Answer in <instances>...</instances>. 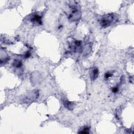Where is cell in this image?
I'll return each instance as SVG.
<instances>
[{"mask_svg":"<svg viewBox=\"0 0 134 134\" xmlns=\"http://www.w3.org/2000/svg\"><path fill=\"white\" fill-rule=\"evenodd\" d=\"M117 20L118 16L115 14L111 13L103 16L101 18L99 23L102 27L106 28L116 23Z\"/></svg>","mask_w":134,"mask_h":134,"instance_id":"obj_1","label":"cell"},{"mask_svg":"<svg viewBox=\"0 0 134 134\" xmlns=\"http://www.w3.org/2000/svg\"><path fill=\"white\" fill-rule=\"evenodd\" d=\"M71 11L69 14L68 18L71 21H75L79 20L81 16V13L80 10L77 8L76 5H72L70 6Z\"/></svg>","mask_w":134,"mask_h":134,"instance_id":"obj_2","label":"cell"},{"mask_svg":"<svg viewBox=\"0 0 134 134\" xmlns=\"http://www.w3.org/2000/svg\"><path fill=\"white\" fill-rule=\"evenodd\" d=\"M39 93L38 91H32L24 95L23 97L22 101L25 103H30L38 97Z\"/></svg>","mask_w":134,"mask_h":134,"instance_id":"obj_3","label":"cell"},{"mask_svg":"<svg viewBox=\"0 0 134 134\" xmlns=\"http://www.w3.org/2000/svg\"><path fill=\"white\" fill-rule=\"evenodd\" d=\"M98 74H99V71L98 69L96 68H93V69H91V70L90 72L91 79L93 81H94L97 78L98 76Z\"/></svg>","mask_w":134,"mask_h":134,"instance_id":"obj_4","label":"cell"},{"mask_svg":"<svg viewBox=\"0 0 134 134\" xmlns=\"http://www.w3.org/2000/svg\"><path fill=\"white\" fill-rule=\"evenodd\" d=\"M31 21L35 24L41 25L42 24L41 17L38 15H34L31 19Z\"/></svg>","mask_w":134,"mask_h":134,"instance_id":"obj_5","label":"cell"},{"mask_svg":"<svg viewBox=\"0 0 134 134\" xmlns=\"http://www.w3.org/2000/svg\"><path fill=\"white\" fill-rule=\"evenodd\" d=\"M63 103H64V105L67 108H68L69 109H70V110L71 109H73L74 104L72 102H69L67 100H63Z\"/></svg>","mask_w":134,"mask_h":134,"instance_id":"obj_6","label":"cell"},{"mask_svg":"<svg viewBox=\"0 0 134 134\" xmlns=\"http://www.w3.org/2000/svg\"><path fill=\"white\" fill-rule=\"evenodd\" d=\"M13 66L16 68H20L22 66V62L20 60H15L13 62Z\"/></svg>","mask_w":134,"mask_h":134,"instance_id":"obj_7","label":"cell"},{"mask_svg":"<svg viewBox=\"0 0 134 134\" xmlns=\"http://www.w3.org/2000/svg\"><path fill=\"white\" fill-rule=\"evenodd\" d=\"M79 133H89V128L87 127H83L79 131Z\"/></svg>","mask_w":134,"mask_h":134,"instance_id":"obj_8","label":"cell"},{"mask_svg":"<svg viewBox=\"0 0 134 134\" xmlns=\"http://www.w3.org/2000/svg\"><path fill=\"white\" fill-rule=\"evenodd\" d=\"M30 56V52H28V51L26 52L25 53V54H24V57H25V58H29Z\"/></svg>","mask_w":134,"mask_h":134,"instance_id":"obj_9","label":"cell"}]
</instances>
